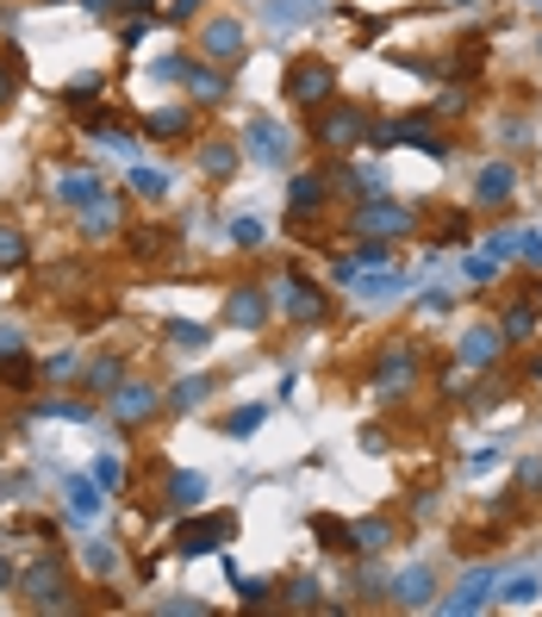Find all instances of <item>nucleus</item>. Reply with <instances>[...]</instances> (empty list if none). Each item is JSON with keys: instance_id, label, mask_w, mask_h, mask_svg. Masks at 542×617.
Instances as JSON below:
<instances>
[{"instance_id": "obj_57", "label": "nucleus", "mask_w": 542, "mask_h": 617, "mask_svg": "<svg viewBox=\"0 0 542 617\" xmlns=\"http://www.w3.org/2000/svg\"><path fill=\"white\" fill-rule=\"evenodd\" d=\"M76 7H81V13H94V20H113V13H118V0H76Z\"/></svg>"}, {"instance_id": "obj_3", "label": "nucleus", "mask_w": 542, "mask_h": 617, "mask_svg": "<svg viewBox=\"0 0 542 617\" xmlns=\"http://www.w3.org/2000/svg\"><path fill=\"white\" fill-rule=\"evenodd\" d=\"M343 232H349V237H387V244H399V237H411V232H418V213H411L406 200L369 193V200H349Z\"/></svg>"}, {"instance_id": "obj_39", "label": "nucleus", "mask_w": 542, "mask_h": 617, "mask_svg": "<svg viewBox=\"0 0 542 617\" xmlns=\"http://www.w3.org/2000/svg\"><path fill=\"white\" fill-rule=\"evenodd\" d=\"M132 193H144V200H169V169L137 162V169H132Z\"/></svg>"}, {"instance_id": "obj_26", "label": "nucleus", "mask_w": 542, "mask_h": 617, "mask_svg": "<svg viewBox=\"0 0 542 617\" xmlns=\"http://www.w3.org/2000/svg\"><path fill=\"white\" fill-rule=\"evenodd\" d=\"M118 381H125V349H106V356H94V362L81 368V386H88L94 400H106Z\"/></svg>"}, {"instance_id": "obj_8", "label": "nucleus", "mask_w": 542, "mask_h": 617, "mask_svg": "<svg viewBox=\"0 0 542 617\" xmlns=\"http://www.w3.org/2000/svg\"><path fill=\"white\" fill-rule=\"evenodd\" d=\"M418 374H425V356H418L411 337H393V344L374 356V393H381V400H406L411 386H418Z\"/></svg>"}, {"instance_id": "obj_36", "label": "nucleus", "mask_w": 542, "mask_h": 617, "mask_svg": "<svg viewBox=\"0 0 542 617\" xmlns=\"http://www.w3.org/2000/svg\"><path fill=\"white\" fill-rule=\"evenodd\" d=\"M262 418H269V405H237V412H225V418H218V430H225V437H256V430H262Z\"/></svg>"}, {"instance_id": "obj_29", "label": "nucleus", "mask_w": 542, "mask_h": 617, "mask_svg": "<svg viewBox=\"0 0 542 617\" xmlns=\"http://www.w3.org/2000/svg\"><path fill=\"white\" fill-rule=\"evenodd\" d=\"M312 537H318V549H330V556H355V530H349L343 518H330V512H312Z\"/></svg>"}, {"instance_id": "obj_40", "label": "nucleus", "mask_w": 542, "mask_h": 617, "mask_svg": "<svg viewBox=\"0 0 542 617\" xmlns=\"http://www.w3.org/2000/svg\"><path fill=\"white\" fill-rule=\"evenodd\" d=\"M542 493V456H523L518 474H511V500H537Z\"/></svg>"}, {"instance_id": "obj_5", "label": "nucleus", "mask_w": 542, "mask_h": 617, "mask_svg": "<svg viewBox=\"0 0 542 617\" xmlns=\"http://www.w3.org/2000/svg\"><path fill=\"white\" fill-rule=\"evenodd\" d=\"M281 94H287L293 113H318L325 100H337V69L325 57H293L287 76H281Z\"/></svg>"}, {"instance_id": "obj_2", "label": "nucleus", "mask_w": 542, "mask_h": 617, "mask_svg": "<svg viewBox=\"0 0 542 617\" xmlns=\"http://www.w3.org/2000/svg\"><path fill=\"white\" fill-rule=\"evenodd\" d=\"M369 150H425V156H455V137H449L430 113H406V119H374V125H369Z\"/></svg>"}, {"instance_id": "obj_31", "label": "nucleus", "mask_w": 542, "mask_h": 617, "mask_svg": "<svg viewBox=\"0 0 542 617\" xmlns=\"http://www.w3.org/2000/svg\"><path fill=\"white\" fill-rule=\"evenodd\" d=\"M20 88H25V51L20 44H0V113L20 100Z\"/></svg>"}, {"instance_id": "obj_23", "label": "nucleus", "mask_w": 542, "mask_h": 617, "mask_svg": "<svg viewBox=\"0 0 542 617\" xmlns=\"http://www.w3.org/2000/svg\"><path fill=\"white\" fill-rule=\"evenodd\" d=\"M206 493H213V481H206V474H194V468H174L162 505H169V512H200V505H206Z\"/></svg>"}, {"instance_id": "obj_42", "label": "nucleus", "mask_w": 542, "mask_h": 617, "mask_svg": "<svg viewBox=\"0 0 542 617\" xmlns=\"http://www.w3.org/2000/svg\"><path fill=\"white\" fill-rule=\"evenodd\" d=\"M100 94H106V76H76L63 88V106H94Z\"/></svg>"}, {"instance_id": "obj_30", "label": "nucleus", "mask_w": 542, "mask_h": 617, "mask_svg": "<svg viewBox=\"0 0 542 617\" xmlns=\"http://www.w3.org/2000/svg\"><path fill=\"white\" fill-rule=\"evenodd\" d=\"M162 337H169L181 356H206V349H213V325H194V318H169Z\"/></svg>"}, {"instance_id": "obj_53", "label": "nucleus", "mask_w": 542, "mask_h": 617, "mask_svg": "<svg viewBox=\"0 0 542 617\" xmlns=\"http://www.w3.org/2000/svg\"><path fill=\"white\" fill-rule=\"evenodd\" d=\"M393 288H406V274H374V281H369V300H387Z\"/></svg>"}, {"instance_id": "obj_27", "label": "nucleus", "mask_w": 542, "mask_h": 617, "mask_svg": "<svg viewBox=\"0 0 542 617\" xmlns=\"http://www.w3.org/2000/svg\"><path fill=\"white\" fill-rule=\"evenodd\" d=\"M213 374H181V381L169 386V393H162V412H200V405L213 400Z\"/></svg>"}, {"instance_id": "obj_50", "label": "nucleus", "mask_w": 542, "mask_h": 617, "mask_svg": "<svg viewBox=\"0 0 542 617\" xmlns=\"http://www.w3.org/2000/svg\"><path fill=\"white\" fill-rule=\"evenodd\" d=\"M38 374H44V381H63V374H76V356L63 349V356H50V362H38Z\"/></svg>"}, {"instance_id": "obj_12", "label": "nucleus", "mask_w": 542, "mask_h": 617, "mask_svg": "<svg viewBox=\"0 0 542 617\" xmlns=\"http://www.w3.org/2000/svg\"><path fill=\"white\" fill-rule=\"evenodd\" d=\"M244 150H250L256 162H269V169H287V162H293V137H287L281 119L250 113V125H244Z\"/></svg>"}, {"instance_id": "obj_46", "label": "nucleus", "mask_w": 542, "mask_h": 617, "mask_svg": "<svg viewBox=\"0 0 542 617\" xmlns=\"http://www.w3.org/2000/svg\"><path fill=\"white\" fill-rule=\"evenodd\" d=\"M232 244L237 250H262V218H232Z\"/></svg>"}, {"instance_id": "obj_55", "label": "nucleus", "mask_w": 542, "mask_h": 617, "mask_svg": "<svg viewBox=\"0 0 542 617\" xmlns=\"http://www.w3.org/2000/svg\"><path fill=\"white\" fill-rule=\"evenodd\" d=\"M499 269H505V262H493V256H474V262H467V274H474V281H493Z\"/></svg>"}, {"instance_id": "obj_18", "label": "nucleus", "mask_w": 542, "mask_h": 617, "mask_svg": "<svg viewBox=\"0 0 542 617\" xmlns=\"http://www.w3.org/2000/svg\"><path fill=\"white\" fill-rule=\"evenodd\" d=\"M237 162H244V144H232V137H194V169L206 181H232Z\"/></svg>"}, {"instance_id": "obj_62", "label": "nucleus", "mask_w": 542, "mask_h": 617, "mask_svg": "<svg viewBox=\"0 0 542 617\" xmlns=\"http://www.w3.org/2000/svg\"><path fill=\"white\" fill-rule=\"evenodd\" d=\"M537 51H542V44H537Z\"/></svg>"}, {"instance_id": "obj_17", "label": "nucleus", "mask_w": 542, "mask_h": 617, "mask_svg": "<svg viewBox=\"0 0 542 617\" xmlns=\"http://www.w3.org/2000/svg\"><path fill=\"white\" fill-rule=\"evenodd\" d=\"M100 193H106L100 169H57V181H50V200H57V206H69V213H81V206H94Z\"/></svg>"}, {"instance_id": "obj_56", "label": "nucleus", "mask_w": 542, "mask_h": 617, "mask_svg": "<svg viewBox=\"0 0 542 617\" xmlns=\"http://www.w3.org/2000/svg\"><path fill=\"white\" fill-rule=\"evenodd\" d=\"M443 244H449V250H462V244H467V218H449V225H443Z\"/></svg>"}, {"instance_id": "obj_10", "label": "nucleus", "mask_w": 542, "mask_h": 617, "mask_svg": "<svg viewBox=\"0 0 542 617\" xmlns=\"http://www.w3.org/2000/svg\"><path fill=\"white\" fill-rule=\"evenodd\" d=\"M200 57L218 63V69H237V63L250 57V32L237 13H213V20L200 25Z\"/></svg>"}, {"instance_id": "obj_54", "label": "nucleus", "mask_w": 542, "mask_h": 617, "mask_svg": "<svg viewBox=\"0 0 542 617\" xmlns=\"http://www.w3.org/2000/svg\"><path fill=\"white\" fill-rule=\"evenodd\" d=\"M150 76H156V81H181V76H188V63H181V57H162Z\"/></svg>"}, {"instance_id": "obj_28", "label": "nucleus", "mask_w": 542, "mask_h": 617, "mask_svg": "<svg viewBox=\"0 0 542 617\" xmlns=\"http://www.w3.org/2000/svg\"><path fill=\"white\" fill-rule=\"evenodd\" d=\"M537 300H542V293H523V300H511V306L499 312L505 344H530V337H537Z\"/></svg>"}, {"instance_id": "obj_20", "label": "nucleus", "mask_w": 542, "mask_h": 617, "mask_svg": "<svg viewBox=\"0 0 542 617\" xmlns=\"http://www.w3.org/2000/svg\"><path fill=\"white\" fill-rule=\"evenodd\" d=\"M349 530H355V556H362V561L387 556L393 542H399V524H393V512H369V518H355Z\"/></svg>"}, {"instance_id": "obj_43", "label": "nucleus", "mask_w": 542, "mask_h": 617, "mask_svg": "<svg viewBox=\"0 0 542 617\" xmlns=\"http://www.w3.org/2000/svg\"><path fill=\"white\" fill-rule=\"evenodd\" d=\"M537 593H542V580H530V574H518V580H499V605H537Z\"/></svg>"}, {"instance_id": "obj_60", "label": "nucleus", "mask_w": 542, "mask_h": 617, "mask_svg": "<svg viewBox=\"0 0 542 617\" xmlns=\"http://www.w3.org/2000/svg\"><path fill=\"white\" fill-rule=\"evenodd\" d=\"M13 580H20V574H13V561L0 556V593H7V586H13Z\"/></svg>"}, {"instance_id": "obj_34", "label": "nucleus", "mask_w": 542, "mask_h": 617, "mask_svg": "<svg viewBox=\"0 0 542 617\" xmlns=\"http://www.w3.org/2000/svg\"><path fill=\"white\" fill-rule=\"evenodd\" d=\"M81 568H88V574L94 580H113L118 574V549L106 537H94V542H81Z\"/></svg>"}, {"instance_id": "obj_22", "label": "nucleus", "mask_w": 542, "mask_h": 617, "mask_svg": "<svg viewBox=\"0 0 542 617\" xmlns=\"http://www.w3.org/2000/svg\"><path fill=\"white\" fill-rule=\"evenodd\" d=\"M181 81H188V94H194V106H218V100L232 94V76H225L218 63H206V57H200V63H188V76H181Z\"/></svg>"}, {"instance_id": "obj_24", "label": "nucleus", "mask_w": 542, "mask_h": 617, "mask_svg": "<svg viewBox=\"0 0 542 617\" xmlns=\"http://www.w3.org/2000/svg\"><path fill=\"white\" fill-rule=\"evenodd\" d=\"M125 250H132V262H162V256L174 250V232H162V225H125Z\"/></svg>"}, {"instance_id": "obj_44", "label": "nucleus", "mask_w": 542, "mask_h": 617, "mask_svg": "<svg viewBox=\"0 0 542 617\" xmlns=\"http://www.w3.org/2000/svg\"><path fill=\"white\" fill-rule=\"evenodd\" d=\"M225 574H232V586H237V598H244V605H269V598H274L269 580H244V574L232 568V561H225Z\"/></svg>"}, {"instance_id": "obj_33", "label": "nucleus", "mask_w": 542, "mask_h": 617, "mask_svg": "<svg viewBox=\"0 0 542 617\" xmlns=\"http://www.w3.org/2000/svg\"><path fill=\"white\" fill-rule=\"evenodd\" d=\"M32 262V237L20 232V225H0V274H13Z\"/></svg>"}, {"instance_id": "obj_4", "label": "nucleus", "mask_w": 542, "mask_h": 617, "mask_svg": "<svg viewBox=\"0 0 542 617\" xmlns=\"http://www.w3.org/2000/svg\"><path fill=\"white\" fill-rule=\"evenodd\" d=\"M13 586H20L25 612H69V605H76V598H69V593H76V580H69L63 556H38L20 580H13Z\"/></svg>"}, {"instance_id": "obj_14", "label": "nucleus", "mask_w": 542, "mask_h": 617, "mask_svg": "<svg viewBox=\"0 0 542 617\" xmlns=\"http://www.w3.org/2000/svg\"><path fill=\"white\" fill-rule=\"evenodd\" d=\"M387 605H399V612H430V605H437V568H430V561H411L406 574H393Z\"/></svg>"}, {"instance_id": "obj_58", "label": "nucleus", "mask_w": 542, "mask_h": 617, "mask_svg": "<svg viewBox=\"0 0 542 617\" xmlns=\"http://www.w3.org/2000/svg\"><path fill=\"white\" fill-rule=\"evenodd\" d=\"M118 7H125L132 20H156V0H118Z\"/></svg>"}, {"instance_id": "obj_59", "label": "nucleus", "mask_w": 542, "mask_h": 617, "mask_svg": "<svg viewBox=\"0 0 542 617\" xmlns=\"http://www.w3.org/2000/svg\"><path fill=\"white\" fill-rule=\"evenodd\" d=\"M362 449H374V456H381V449H387V430L369 425V430H362Z\"/></svg>"}, {"instance_id": "obj_7", "label": "nucleus", "mask_w": 542, "mask_h": 617, "mask_svg": "<svg viewBox=\"0 0 542 617\" xmlns=\"http://www.w3.org/2000/svg\"><path fill=\"white\" fill-rule=\"evenodd\" d=\"M225 542H237V512L232 505H218V512H200L174 530V556H225Z\"/></svg>"}, {"instance_id": "obj_52", "label": "nucleus", "mask_w": 542, "mask_h": 617, "mask_svg": "<svg viewBox=\"0 0 542 617\" xmlns=\"http://www.w3.org/2000/svg\"><path fill=\"white\" fill-rule=\"evenodd\" d=\"M0 356H25V330L20 325H0Z\"/></svg>"}, {"instance_id": "obj_48", "label": "nucleus", "mask_w": 542, "mask_h": 617, "mask_svg": "<svg viewBox=\"0 0 542 617\" xmlns=\"http://www.w3.org/2000/svg\"><path fill=\"white\" fill-rule=\"evenodd\" d=\"M162 617H206V598H156Z\"/></svg>"}, {"instance_id": "obj_45", "label": "nucleus", "mask_w": 542, "mask_h": 617, "mask_svg": "<svg viewBox=\"0 0 542 617\" xmlns=\"http://www.w3.org/2000/svg\"><path fill=\"white\" fill-rule=\"evenodd\" d=\"M88 474L100 481V493H118V486H125V462H118V456H94Z\"/></svg>"}, {"instance_id": "obj_61", "label": "nucleus", "mask_w": 542, "mask_h": 617, "mask_svg": "<svg viewBox=\"0 0 542 617\" xmlns=\"http://www.w3.org/2000/svg\"><path fill=\"white\" fill-rule=\"evenodd\" d=\"M455 7H474V0H455Z\"/></svg>"}, {"instance_id": "obj_38", "label": "nucleus", "mask_w": 542, "mask_h": 617, "mask_svg": "<svg viewBox=\"0 0 542 617\" xmlns=\"http://www.w3.org/2000/svg\"><path fill=\"white\" fill-rule=\"evenodd\" d=\"M325 0H262V13H269L274 25H293V20H312Z\"/></svg>"}, {"instance_id": "obj_16", "label": "nucleus", "mask_w": 542, "mask_h": 617, "mask_svg": "<svg viewBox=\"0 0 542 617\" xmlns=\"http://www.w3.org/2000/svg\"><path fill=\"white\" fill-rule=\"evenodd\" d=\"M493 593H499V568H474V574L455 586V598H443V605H430V612H443V617H467V612H481V605H493Z\"/></svg>"}, {"instance_id": "obj_19", "label": "nucleus", "mask_w": 542, "mask_h": 617, "mask_svg": "<svg viewBox=\"0 0 542 617\" xmlns=\"http://www.w3.org/2000/svg\"><path fill=\"white\" fill-rule=\"evenodd\" d=\"M505 349H511V344H505L499 325H467L462 330V349H455V362H462V368H493Z\"/></svg>"}, {"instance_id": "obj_9", "label": "nucleus", "mask_w": 542, "mask_h": 617, "mask_svg": "<svg viewBox=\"0 0 542 617\" xmlns=\"http://www.w3.org/2000/svg\"><path fill=\"white\" fill-rule=\"evenodd\" d=\"M156 412H162V386L156 381H132V374H125V381L106 393V418H113L118 430H144Z\"/></svg>"}, {"instance_id": "obj_11", "label": "nucleus", "mask_w": 542, "mask_h": 617, "mask_svg": "<svg viewBox=\"0 0 542 617\" xmlns=\"http://www.w3.org/2000/svg\"><path fill=\"white\" fill-rule=\"evenodd\" d=\"M325 206H330V181L318 169H306V175H293L287 181V232L293 237L312 232V225L325 218Z\"/></svg>"}, {"instance_id": "obj_13", "label": "nucleus", "mask_w": 542, "mask_h": 617, "mask_svg": "<svg viewBox=\"0 0 542 617\" xmlns=\"http://www.w3.org/2000/svg\"><path fill=\"white\" fill-rule=\"evenodd\" d=\"M274 318V293L256 288V281H237L232 293H225V325L232 330H262Z\"/></svg>"}, {"instance_id": "obj_32", "label": "nucleus", "mask_w": 542, "mask_h": 617, "mask_svg": "<svg viewBox=\"0 0 542 617\" xmlns=\"http://www.w3.org/2000/svg\"><path fill=\"white\" fill-rule=\"evenodd\" d=\"M63 493H69V512H76V518H100V505H106V493H100L94 474H69Z\"/></svg>"}, {"instance_id": "obj_49", "label": "nucleus", "mask_w": 542, "mask_h": 617, "mask_svg": "<svg viewBox=\"0 0 542 617\" xmlns=\"http://www.w3.org/2000/svg\"><path fill=\"white\" fill-rule=\"evenodd\" d=\"M486 256H493V262H511V256H518V232H493L486 237Z\"/></svg>"}, {"instance_id": "obj_37", "label": "nucleus", "mask_w": 542, "mask_h": 617, "mask_svg": "<svg viewBox=\"0 0 542 617\" xmlns=\"http://www.w3.org/2000/svg\"><path fill=\"white\" fill-rule=\"evenodd\" d=\"M32 381H38V362L32 356H0V386L7 393H25Z\"/></svg>"}, {"instance_id": "obj_41", "label": "nucleus", "mask_w": 542, "mask_h": 617, "mask_svg": "<svg viewBox=\"0 0 542 617\" xmlns=\"http://www.w3.org/2000/svg\"><path fill=\"white\" fill-rule=\"evenodd\" d=\"M349 256H355V269H387L393 244H387V237H355V250H349Z\"/></svg>"}, {"instance_id": "obj_25", "label": "nucleus", "mask_w": 542, "mask_h": 617, "mask_svg": "<svg viewBox=\"0 0 542 617\" xmlns=\"http://www.w3.org/2000/svg\"><path fill=\"white\" fill-rule=\"evenodd\" d=\"M125 232V218H118V193H100L94 206H81V237L100 244V237H118Z\"/></svg>"}, {"instance_id": "obj_15", "label": "nucleus", "mask_w": 542, "mask_h": 617, "mask_svg": "<svg viewBox=\"0 0 542 617\" xmlns=\"http://www.w3.org/2000/svg\"><path fill=\"white\" fill-rule=\"evenodd\" d=\"M144 137H150V144H194L200 106H156V113H144Z\"/></svg>"}, {"instance_id": "obj_35", "label": "nucleus", "mask_w": 542, "mask_h": 617, "mask_svg": "<svg viewBox=\"0 0 542 617\" xmlns=\"http://www.w3.org/2000/svg\"><path fill=\"white\" fill-rule=\"evenodd\" d=\"M274 598H281V605H300V612H318V605H325V598H318V580H312V574H287Z\"/></svg>"}, {"instance_id": "obj_6", "label": "nucleus", "mask_w": 542, "mask_h": 617, "mask_svg": "<svg viewBox=\"0 0 542 617\" xmlns=\"http://www.w3.org/2000/svg\"><path fill=\"white\" fill-rule=\"evenodd\" d=\"M274 312L287 318V325H330V312H337V300H330V288L325 281H312V274H300L293 269V281L281 293H274Z\"/></svg>"}, {"instance_id": "obj_51", "label": "nucleus", "mask_w": 542, "mask_h": 617, "mask_svg": "<svg viewBox=\"0 0 542 617\" xmlns=\"http://www.w3.org/2000/svg\"><path fill=\"white\" fill-rule=\"evenodd\" d=\"M467 106H474V100L462 94V88H455V94H443L437 100V106H430V119H449V113H467Z\"/></svg>"}, {"instance_id": "obj_21", "label": "nucleus", "mask_w": 542, "mask_h": 617, "mask_svg": "<svg viewBox=\"0 0 542 617\" xmlns=\"http://www.w3.org/2000/svg\"><path fill=\"white\" fill-rule=\"evenodd\" d=\"M511 193H518V162H486V169L474 175V206H486V213L505 206Z\"/></svg>"}, {"instance_id": "obj_47", "label": "nucleus", "mask_w": 542, "mask_h": 617, "mask_svg": "<svg viewBox=\"0 0 542 617\" xmlns=\"http://www.w3.org/2000/svg\"><path fill=\"white\" fill-rule=\"evenodd\" d=\"M200 13V0H156V20L162 25H181V20H194Z\"/></svg>"}, {"instance_id": "obj_1", "label": "nucleus", "mask_w": 542, "mask_h": 617, "mask_svg": "<svg viewBox=\"0 0 542 617\" xmlns=\"http://www.w3.org/2000/svg\"><path fill=\"white\" fill-rule=\"evenodd\" d=\"M369 125H374V113L362 100H325V106L312 113V144L325 156H349V150L369 144Z\"/></svg>"}]
</instances>
